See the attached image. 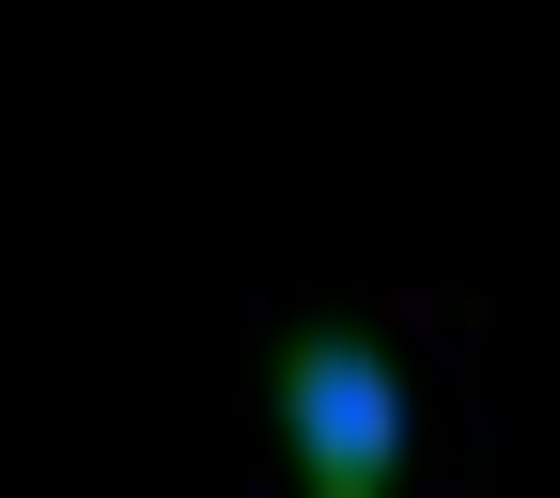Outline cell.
<instances>
[{"label":"cell","mask_w":560,"mask_h":498,"mask_svg":"<svg viewBox=\"0 0 560 498\" xmlns=\"http://www.w3.org/2000/svg\"><path fill=\"white\" fill-rule=\"evenodd\" d=\"M265 405H280V452H296V498H405L420 390L374 327H280Z\"/></svg>","instance_id":"6da1fadb"}]
</instances>
